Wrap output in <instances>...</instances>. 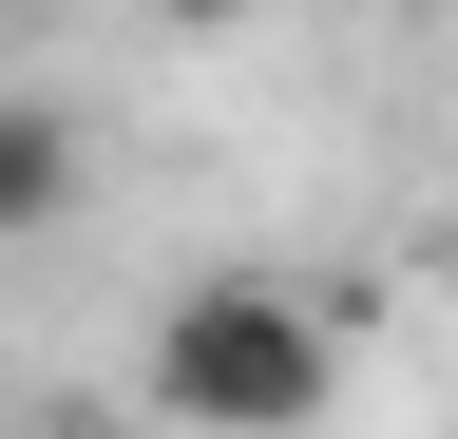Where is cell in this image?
<instances>
[{"label":"cell","mask_w":458,"mask_h":439,"mask_svg":"<svg viewBox=\"0 0 458 439\" xmlns=\"http://www.w3.org/2000/svg\"><path fill=\"white\" fill-rule=\"evenodd\" d=\"M325 401H344V344H325V306L249 287V267L172 287V325H153V420H172V439H306Z\"/></svg>","instance_id":"obj_1"},{"label":"cell","mask_w":458,"mask_h":439,"mask_svg":"<svg viewBox=\"0 0 458 439\" xmlns=\"http://www.w3.org/2000/svg\"><path fill=\"white\" fill-rule=\"evenodd\" d=\"M77 210V96H0V249Z\"/></svg>","instance_id":"obj_2"},{"label":"cell","mask_w":458,"mask_h":439,"mask_svg":"<svg viewBox=\"0 0 458 439\" xmlns=\"http://www.w3.org/2000/svg\"><path fill=\"white\" fill-rule=\"evenodd\" d=\"M153 20H172V38H229V20H249V0H153Z\"/></svg>","instance_id":"obj_3"}]
</instances>
